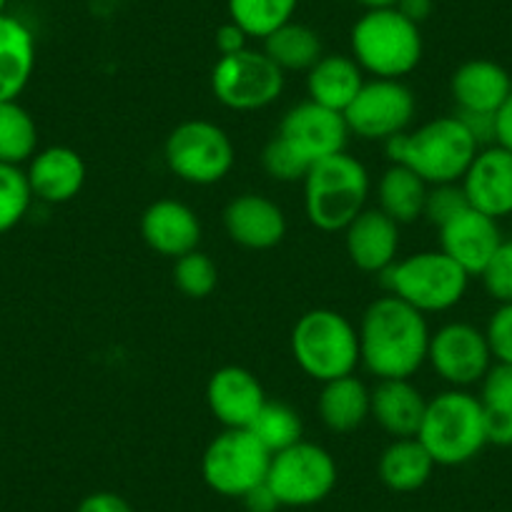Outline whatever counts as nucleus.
Returning <instances> with one entry per match:
<instances>
[{"mask_svg":"<svg viewBox=\"0 0 512 512\" xmlns=\"http://www.w3.org/2000/svg\"><path fill=\"white\" fill-rule=\"evenodd\" d=\"M359 364L377 379H410L427 362V317L402 299L384 294L374 299L357 327Z\"/></svg>","mask_w":512,"mask_h":512,"instance_id":"nucleus-1","label":"nucleus"},{"mask_svg":"<svg viewBox=\"0 0 512 512\" xmlns=\"http://www.w3.org/2000/svg\"><path fill=\"white\" fill-rule=\"evenodd\" d=\"M392 164L415 171L427 186L460 184L480 146L460 116H440L384 144Z\"/></svg>","mask_w":512,"mask_h":512,"instance_id":"nucleus-2","label":"nucleus"},{"mask_svg":"<svg viewBox=\"0 0 512 512\" xmlns=\"http://www.w3.org/2000/svg\"><path fill=\"white\" fill-rule=\"evenodd\" d=\"M417 440L425 445L435 465L460 467L475 460L487 445L485 405L467 390L440 392L427 400Z\"/></svg>","mask_w":512,"mask_h":512,"instance_id":"nucleus-3","label":"nucleus"},{"mask_svg":"<svg viewBox=\"0 0 512 512\" xmlns=\"http://www.w3.org/2000/svg\"><path fill=\"white\" fill-rule=\"evenodd\" d=\"M302 184L304 211L319 231H344L367 206L369 174L347 151L309 166Z\"/></svg>","mask_w":512,"mask_h":512,"instance_id":"nucleus-4","label":"nucleus"},{"mask_svg":"<svg viewBox=\"0 0 512 512\" xmlns=\"http://www.w3.org/2000/svg\"><path fill=\"white\" fill-rule=\"evenodd\" d=\"M352 58L372 78L410 76L422 61L420 26L397 8L367 11L352 28Z\"/></svg>","mask_w":512,"mask_h":512,"instance_id":"nucleus-5","label":"nucleus"},{"mask_svg":"<svg viewBox=\"0 0 512 512\" xmlns=\"http://www.w3.org/2000/svg\"><path fill=\"white\" fill-rule=\"evenodd\" d=\"M387 294L402 299L422 314L447 312L465 299L470 274L445 251H417L397 259L382 274Z\"/></svg>","mask_w":512,"mask_h":512,"instance_id":"nucleus-6","label":"nucleus"},{"mask_svg":"<svg viewBox=\"0 0 512 512\" xmlns=\"http://www.w3.org/2000/svg\"><path fill=\"white\" fill-rule=\"evenodd\" d=\"M292 357L317 382L354 374L359 364L357 327L334 309H312L292 329Z\"/></svg>","mask_w":512,"mask_h":512,"instance_id":"nucleus-7","label":"nucleus"},{"mask_svg":"<svg viewBox=\"0 0 512 512\" xmlns=\"http://www.w3.org/2000/svg\"><path fill=\"white\" fill-rule=\"evenodd\" d=\"M234 159L229 134L204 118L179 123L164 144V161L171 174L194 186L219 184L229 176Z\"/></svg>","mask_w":512,"mask_h":512,"instance_id":"nucleus-8","label":"nucleus"},{"mask_svg":"<svg viewBox=\"0 0 512 512\" xmlns=\"http://www.w3.org/2000/svg\"><path fill=\"white\" fill-rule=\"evenodd\" d=\"M272 452L251 435V430H224L209 442L201 457L204 482L224 497H244L267 482Z\"/></svg>","mask_w":512,"mask_h":512,"instance_id":"nucleus-9","label":"nucleus"},{"mask_svg":"<svg viewBox=\"0 0 512 512\" xmlns=\"http://www.w3.org/2000/svg\"><path fill=\"white\" fill-rule=\"evenodd\" d=\"M267 485L282 507L317 505L337 485V462L322 445L302 440L272 455Z\"/></svg>","mask_w":512,"mask_h":512,"instance_id":"nucleus-10","label":"nucleus"},{"mask_svg":"<svg viewBox=\"0 0 512 512\" xmlns=\"http://www.w3.org/2000/svg\"><path fill=\"white\" fill-rule=\"evenodd\" d=\"M284 91V71L264 51L244 48L221 56L211 71V93L231 111H262Z\"/></svg>","mask_w":512,"mask_h":512,"instance_id":"nucleus-11","label":"nucleus"},{"mask_svg":"<svg viewBox=\"0 0 512 512\" xmlns=\"http://www.w3.org/2000/svg\"><path fill=\"white\" fill-rule=\"evenodd\" d=\"M417 101L410 86L395 78L364 81L354 101L344 111L349 134L362 141H387L410 131Z\"/></svg>","mask_w":512,"mask_h":512,"instance_id":"nucleus-12","label":"nucleus"},{"mask_svg":"<svg viewBox=\"0 0 512 512\" xmlns=\"http://www.w3.org/2000/svg\"><path fill=\"white\" fill-rule=\"evenodd\" d=\"M427 362L442 382L455 390H467L472 384L482 382L495 359L485 329H477L475 324L467 322H450L430 334Z\"/></svg>","mask_w":512,"mask_h":512,"instance_id":"nucleus-13","label":"nucleus"},{"mask_svg":"<svg viewBox=\"0 0 512 512\" xmlns=\"http://www.w3.org/2000/svg\"><path fill=\"white\" fill-rule=\"evenodd\" d=\"M279 136L299 151L309 164L327 159V156L347 151L349 126L344 113L319 106L314 101H302L284 113L279 123Z\"/></svg>","mask_w":512,"mask_h":512,"instance_id":"nucleus-14","label":"nucleus"},{"mask_svg":"<svg viewBox=\"0 0 512 512\" xmlns=\"http://www.w3.org/2000/svg\"><path fill=\"white\" fill-rule=\"evenodd\" d=\"M267 395L262 382L244 367H221L206 384V405L224 430H249Z\"/></svg>","mask_w":512,"mask_h":512,"instance_id":"nucleus-15","label":"nucleus"},{"mask_svg":"<svg viewBox=\"0 0 512 512\" xmlns=\"http://www.w3.org/2000/svg\"><path fill=\"white\" fill-rule=\"evenodd\" d=\"M500 221L467 206L462 214L440 226V251L460 264L470 277H480L502 244Z\"/></svg>","mask_w":512,"mask_h":512,"instance_id":"nucleus-16","label":"nucleus"},{"mask_svg":"<svg viewBox=\"0 0 512 512\" xmlns=\"http://www.w3.org/2000/svg\"><path fill=\"white\" fill-rule=\"evenodd\" d=\"M460 184L472 209L497 221L512 216V151L497 144L480 149Z\"/></svg>","mask_w":512,"mask_h":512,"instance_id":"nucleus-17","label":"nucleus"},{"mask_svg":"<svg viewBox=\"0 0 512 512\" xmlns=\"http://www.w3.org/2000/svg\"><path fill=\"white\" fill-rule=\"evenodd\" d=\"M224 229L234 244L251 251H267L282 244L287 234V216L269 196L241 194L226 204Z\"/></svg>","mask_w":512,"mask_h":512,"instance_id":"nucleus-18","label":"nucleus"},{"mask_svg":"<svg viewBox=\"0 0 512 512\" xmlns=\"http://www.w3.org/2000/svg\"><path fill=\"white\" fill-rule=\"evenodd\" d=\"M349 262L367 274H384L397 262L400 224L379 209H364L344 229Z\"/></svg>","mask_w":512,"mask_h":512,"instance_id":"nucleus-19","label":"nucleus"},{"mask_svg":"<svg viewBox=\"0 0 512 512\" xmlns=\"http://www.w3.org/2000/svg\"><path fill=\"white\" fill-rule=\"evenodd\" d=\"M141 236L156 254L179 259L199 249L201 221L189 204L176 199H159L141 216Z\"/></svg>","mask_w":512,"mask_h":512,"instance_id":"nucleus-20","label":"nucleus"},{"mask_svg":"<svg viewBox=\"0 0 512 512\" xmlns=\"http://www.w3.org/2000/svg\"><path fill=\"white\" fill-rule=\"evenodd\" d=\"M28 184L33 199L46 204H66L81 194L86 184V164L81 154L68 146H48L28 161Z\"/></svg>","mask_w":512,"mask_h":512,"instance_id":"nucleus-21","label":"nucleus"},{"mask_svg":"<svg viewBox=\"0 0 512 512\" xmlns=\"http://www.w3.org/2000/svg\"><path fill=\"white\" fill-rule=\"evenodd\" d=\"M427 400L410 379H377L369 390V417L395 440L417 437Z\"/></svg>","mask_w":512,"mask_h":512,"instance_id":"nucleus-22","label":"nucleus"},{"mask_svg":"<svg viewBox=\"0 0 512 512\" xmlns=\"http://www.w3.org/2000/svg\"><path fill=\"white\" fill-rule=\"evenodd\" d=\"M450 93L457 111L497 113L512 93V76L495 61L475 58L452 73Z\"/></svg>","mask_w":512,"mask_h":512,"instance_id":"nucleus-23","label":"nucleus"},{"mask_svg":"<svg viewBox=\"0 0 512 512\" xmlns=\"http://www.w3.org/2000/svg\"><path fill=\"white\" fill-rule=\"evenodd\" d=\"M36 68V38L16 16H0V101H18Z\"/></svg>","mask_w":512,"mask_h":512,"instance_id":"nucleus-24","label":"nucleus"},{"mask_svg":"<svg viewBox=\"0 0 512 512\" xmlns=\"http://www.w3.org/2000/svg\"><path fill=\"white\" fill-rule=\"evenodd\" d=\"M364 86V71L352 56H322L307 71L309 101L344 113L359 88Z\"/></svg>","mask_w":512,"mask_h":512,"instance_id":"nucleus-25","label":"nucleus"},{"mask_svg":"<svg viewBox=\"0 0 512 512\" xmlns=\"http://www.w3.org/2000/svg\"><path fill=\"white\" fill-rule=\"evenodd\" d=\"M317 412L327 430L339 432V435L359 430L369 420L367 384L354 374L324 382L317 397Z\"/></svg>","mask_w":512,"mask_h":512,"instance_id":"nucleus-26","label":"nucleus"},{"mask_svg":"<svg viewBox=\"0 0 512 512\" xmlns=\"http://www.w3.org/2000/svg\"><path fill=\"white\" fill-rule=\"evenodd\" d=\"M435 460L425 450L417 437H400L387 445V450L379 455L377 472L384 487L392 492H415L427 485L435 470Z\"/></svg>","mask_w":512,"mask_h":512,"instance_id":"nucleus-27","label":"nucleus"},{"mask_svg":"<svg viewBox=\"0 0 512 512\" xmlns=\"http://www.w3.org/2000/svg\"><path fill=\"white\" fill-rule=\"evenodd\" d=\"M427 189L430 186L415 171H410L407 166L392 164L377 184V209L400 226L412 224V221L422 219Z\"/></svg>","mask_w":512,"mask_h":512,"instance_id":"nucleus-28","label":"nucleus"},{"mask_svg":"<svg viewBox=\"0 0 512 512\" xmlns=\"http://www.w3.org/2000/svg\"><path fill=\"white\" fill-rule=\"evenodd\" d=\"M264 53L282 68L287 71H304L307 73L322 53V41H319L317 31H312L304 23H284L282 28L272 33V36L264 38Z\"/></svg>","mask_w":512,"mask_h":512,"instance_id":"nucleus-29","label":"nucleus"},{"mask_svg":"<svg viewBox=\"0 0 512 512\" xmlns=\"http://www.w3.org/2000/svg\"><path fill=\"white\" fill-rule=\"evenodd\" d=\"M38 151V126L18 101H0V164L23 166Z\"/></svg>","mask_w":512,"mask_h":512,"instance_id":"nucleus-30","label":"nucleus"},{"mask_svg":"<svg viewBox=\"0 0 512 512\" xmlns=\"http://www.w3.org/2000/svg\"><path fill=\"white\" fill-rule=\"evenodd\" d=\"M299 0H229L231 23L249 38H267L292 21Z\"/></svg>","mask_w":512,"mask_h":512,"instance_id":"nucleus-31","label":"nucleus"},{"mask_svg":"<svg viewBox=\"0 0 512 512\" xmlns=\"http://www.w3.org/2000/svg\"><path fill=\"white\" fill-rule=\"evenodd\" d=\"M249 430L272 455L304 440L302 417L294 407L284 405V402H264L262 412L256 415Z\"/></svg>","mask_w":512,"mask_h":512,"instance_id":"nucleus-32","label":"nucleus"},{"mask_svg":"<svg viewBox=\"0 0 512 512\" xmlns=\"http://www.w3.org/2000/svg\"><path fill=\"white\" fill-rule=\"evenodd\" d=\"M33 191L21 166L0 164V236L16 229L31 209Z\"/></svg>","mask_w":512,"mask_h":512,"instance_id":"nucleus-33","label":"nucleus"},{"mask_svg":"<svg viewBox=\"0 0 512 512\" xmlns=\"http://www.w3.org/2000/svg\"><path fill=\"white\" fill-rule=\"evenodd\" d=\"M174 284L181 294L191 299H204L219 284V269L214 259L204 251L194 249L189 254L174 259Z\"/></svg>","mask_w":512,"mask_h":512,"instance_id":"nucleus-34","label":"nucleus"},{"mask_svg":"<svg viewBox=\"0 0 512 512\" xmlns=\"http://www.w3.org/2000/svg\"><path fill=\"white\" fill-rule=\"evenodd\" d=\"M262 166L269 179L279 181V184H294V181H304L312 164L277 134L264 146Z\"/></svg>","mask_w":512,"mask_h":512,"instance_id":"nucleus-35","label":"nucleus"},{"mask_svg":"<svg viewBox=\"0 0 512 512\" xmlns=\"http://www.w3.org/2000/svg\"><path fill=\"white\" fill-rule=\"evenodd\" d=\"M467 196L462 191V184H437L427 189V199H425V216L432 226H445L447 221L455 219L457 214L467 209Z\"/></svg>","mask_w":512,"mask_h":512,"instance_id":"nucleus-36","label":"nucleus"},{"mask_svg":"<svg viewBox=\"0 0 512 512\" xmlns=\"http://www.w3.org/2000/svg\"><path fill=\"white\" fill-rule=\"evenodd\" d=\"M482 287L497 304H512V239H505L485 267Z\"/></svg>","mask_w":512,"mask_h":512,"instance_id":"nucleus-37","label":"nucleus"},{"mask_svg":"<svg viewBox=\"0 0 512 512\" xmlns=\"http://www.w3.org/2000/svg\"><path fill=\"white\" fill-rule=\"evenodd\" d=\"M487 344L495 362L512 364V304H497L485 327Z\"/></svg>","mask_w":512,"mask_h":512,"instance_id":"nucleus-38","label":"nucleus"},{"mask_svg":"<svg viewBox=\"0 0 512 512\" xmlns=\"http://www.w3.org/2000/svg\"><path fill=\"white\" fill-rule=\"evenodd\" d=\"M480 402L485 407H510L512 410V364L495 362L480 382Z\"/></svg>","mask_w":512,"mask_h":512,"instance_id":"nucleus-39","label":"nucleus"},{"mask_svg":"<svg viewBox=\"0 0 512 512\" xmlns=\"http://www.w3.org/2000/svg\"><path fill=\"white\" fill-rule=\"evenodd\" d=\"M487 445L512 447V410L510 407H485Z\"/></svg>","mask_w":512,"mask_h":512,"instance_id":"nucleus-40","label":"nucleus"},{"mask_svg":"<svg viewBox=\"0 0 512 512\" xmlns=\"http://www.w3.org/2000/svg\"><path fill=\"white\" fill-rule=\"evenodd\" d=\"M457 116H460V121L465 123V128L470 131V136L477 141L480 149H485V146H495V113L457 111Z\"/></svg>","mask_w":512,"mask_h":512,"instance_id":"nucleus-41","label":"nucleus"},{"mask_svg":"<svg viewBox=\"0 0 512 512\" xmlns=\"http://www.w3.org/2000/svg\"><path fill=\"white\" fill-rule=\"evenodd\" d=\"M76 512H134V507L116 492H91L78 502Z\"/></svg>","mask_w":512,"mask_h":512,"instance_id":"nucleus-42","label":"nucleus"},{"mask_svg":"<svg viewBox=\"0 0 512 512\" xmlns=\"http://www.w3.org/2000/svg\"><path fill=\"white\" fill-rule=\"evenodd\" d=\"M241 502H244L246 512H277L279 507H282L267 482H262V485H256L254 490L246 492V495L241 497Z\"/></svg>","mask_w":512,"mask_h":512,"instance_id":"nucleus-43","label":"nucleus"},{"mask_svg":"<svg viewBox=\"0 0 512 512\" xmlns=\"http://www.w3.org/2000/svg\"><path fill=\"white\" fill-rule=\"evenodd\" d=\"M246 33L241 31L239 26H236V23H226V26H221L219 31H216V48H219V53L221 56H231V53H239V51H244L246 48Z\"/></svg>","mask_w":512,"mask_h":512,"instance_id":"nucleus-44","label":"nucleus"},{"mask_svg":"<svg viewBox=\"0 0 512 512\" xmlns=\"http://www.w3.org/2000/svg\"><path fill=\"white\" fill-rule=\"evenodd\" d=\"M495 144L512 151V93L495 113Z\"/></svg>","mask_w":512,"mask_h":512,"instance_id":"nucleus-45","label":"nucleus"},{"mask_svg":"<svg viewBox=\"0 0 512 512\" xmlns=\"http://www.w3.org/2000/svg\"><path fill=\"white\" fill-rule=\"evenodd\" d=\"M397 11L405 18H410L412 23L420 26L427 16L432 13V0H397Z\"/></svg>","mask_w":512,"mask_h":512,"instance_id":"nucleus-46","label":"nucleus"},{"mask_svg":"<svg viewBox=\"0 0 512 512\" xmlns=\"http://www.w3.org/2000/svg\"><path fill=\"white\" fill-rule=\"evenodd\" d=\"M359 6H364L367 11H379V8H395L397 0H357Z\"/></svg>","mask_w":512,"mask_h":512,"instance_id":"nucleus-47","label":"nucleus"},{"mask_svg":"<svg viewBox=\"0 0 512 512\" xmlns=\"http://www.w3.org/2000/svg\"><path fill=\"white\" fill-rule=\"evenodd\" d=\"M6 6H8V0H0V16L6 13Z\"/></svg>","mask_w":512,"mask_h":512,"instance_id":"nucleus-48","label":"nucleus"}]
</instances>
